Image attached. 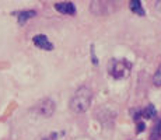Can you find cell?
Instances as JSON below:
<instances>
[{
  "instance_id": "obj_14",
  "label": "cell",
  "mask_w": 161,
  "mask_h": 140,
  "mask_svg": "<svg viewBox=\"0 0 161 140\" xmlns=\"http://www.w3.org/2000/svg\"><path fill=\"white\" fill-rule=\"evenodd\" d=\"M156 8L161 13V2H156Z\"/></svg>"
},
{
  "instance_id": "obj_1",
  "label": "cell",
  "mask_w": 161,
  "mask_h": 140,
  "mask_svg": "<svg viewBox=\"0 0 161 140\" xmlns=\"http://www.w3.org/2000/svg\"><path fill=\"white\" fill-rule=\"evenodd\" d=\"M92 101V91L87 86H81L74 91V94L70 98L69 108L74 114H83L90 108Z\"/></svg>"
},
{
  "instance_id": "obj_6",
  "label": "cell",
  "mask_w": 161,
  "mask_h": 140,
  "mask_svg": "<svg viewBox=\"0 0 161 140\" xmlns=\"http://www.w3.org/2000/svg\"><path fill=\"white\" fill-rule=\"evenodd\" d=\"M112 4V3H108V2H91V11L97 15H104L107 14L105 10L108 8V6Z\"/></svg>"
},
{
  "instance_id": "obj_7",
  "label": "cell",
  "mask_w": 161,
  "mask_h": 140,
  "mask_svg": "<svg viewBox=\"0 0 161 140\" xmlns=\"http://www.w3.org/2000/svg\"><path fill=\"white\" fill-rule=\"evenodd\" d=\"M36 15V11L34 10H24V11H18L17 13V20H18V24L20 25H23L25 21H28L30 18L35 17Z\"/></svg>"
},
{
  "instance_id": "obj_8",
  "label": "cell",
  "mask_w": 161,
  "mask_h": 140,
  "mask_svg": "<svg viewBox=\"0 0 161 140\" xmlns=\"http://www.w3.org/2000/svg\"><path fill=\"white\" fill-rule=\"evenodd\" d=\"M129 8L137 15H142V17L146 15V11H144L143 6H142V2H139V0H132V2H129Z\"/></svg>"
},
{
  "instance_id": "obj_4",
  "label": "cell",
  "mask_w": 161,
  "mask_h": 140,
  "mask_svg": "<svg viewBox=\"0 0 161 140\" xmlns=\"http://www.w3.org/2000/svg\"><path fill=\"white\" fill-rule=\"evenodd\" d=\"M32 42L36 48L44 49V51H53V43L48 39V36L44 35V34H36L35 36L32 38Z\"/></svg>"
},
{
  "instance_id": "obj_12",
  "label": "cell",
  "mask_w": 161,
  "mask_h": 140,
  "mask_svg": "<svg viewBox=\"0 0 161 140\" xmlns=\"http://www.w3.org/2000/svg\"><path fill=\"white\" fill-rule=\"evenodd\" d=\"M56 133H52L51 136H45V137H41L39 140H56Z\"/></svg>"
},
{
  "instance_id": "obj_3",
  "label": "cell",
  "mask_w": 161,
  "mask_h": 140,
  "mask_svg": "<svg viewBox=\"0 0 161 140\" xmlns=\"http://www.w3.org/2000/svg\"><path fill=\"white\" fill-rule=\"evenodd\" d=\"M55 109H56V104L52 98H42L32 107V112L41 118H51L55 114Z\"/></svg>"
},
{
  "instance_id": "obj_11",
  "label": "cell",
  "mask_w": 161,
  "mask_h": 140,
  "mask_svg": "<svg viewBox=\"0 0 161 140\" xmlns=\"http://www.w3.org/2000/svg\"><path fill=\"white\" fill-rule=\"evenodd\" d=\"M153 84L156 87H161V64L157 67L156 73H154V76H153Z\"/></svg>"
},
{
  "instance_id": "obj_9",
  "label": "cell",
  "mask_w": 161,
  "mask_h": 140,
  "mask_svg": "<svg viewBox=\"0 0 161 140\" xmlns=\"http://www.w3.org/2000/svg\"><path fill=\"white\" fill-rule=\"evenodd\" d=\"M150 140H161V119L156 122L153 126V130L150 133Z\"/></svg>"
},
{
  "instance_id": "obj_13",
  "label": "cell",
  "mask_w": 161,
  "mask_h": 140,
  "mask_svg": "<svg viewBox=\"0 0 161 140\" xmlns=\"http://www.w3.org/2000/svg\"><path fill=\"white\" fill-rule=\"evenodd\" d=\"M144 127H146V125H144V122H140V123H139V125H137V130H136V132H137V133L143 132V130H144Z\"/></svg>"
},
{
  "instance_id": "obj_5",
  "label": "cell",
  "mask_w": 161,
  "mask_h": 140,
  "mask_svg": "<svg viewBox=\"0 0 161 140\" xmlns=\"http://www.w3.org/2000/svg\"><path fill=\"white\" fill-rule=\"evenodd\" d=\"M55 8L62 14H70L74 15L76 14V6L72 2H59L55 3Z\"/></svg>"
},
{
  "instance_id": "obj_10",
  "label": "cell",
  "mask_w": 161,
  "mask_h": 140,
  "mask_svg": "<svg viewBox=\"0 0 161 140\" xmlns=\"http://www.w3.org/2000/svg\"><path fill=\"white\" fill-rule=\"evenodd\" d=\"M142 114H143L144 118H147V119H151V118H154L157 115V109L156 107H154L153 104H148L146 108H144L143 111H142Z\"/></svg>"
},
{
  "instance_id": "obj_2",
  "label": "cell",
  "mask_w": 161,
  "mask_h": 140,
  "mask_svg": "<svg viewBox=\"0 0 161 140\" xmlns=\"http://www.w3.org/2000/svg\"><path fill=\"white\" fill-rule=\"evenodd\" d=\"M132 70V64L129 63L126 59H112L108 67L109 74L114 79L119 80V79H125Z\"/></svg>"
}]
</instances>
